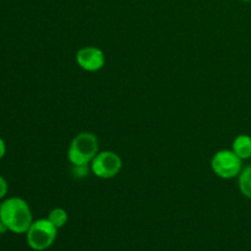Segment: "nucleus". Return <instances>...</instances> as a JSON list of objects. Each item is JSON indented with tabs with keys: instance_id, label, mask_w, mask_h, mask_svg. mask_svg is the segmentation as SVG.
I'll use <instances>...</instances> for the list:
<instances>
[{
	"instance_id": "obj_1",
	"label": "nucleus",
	"mask_w": 251,
	"mask_h": 251,
	"mask_svg": "<svg viewBox=\"0 0 251 251\" xmlns=\"http://www.w3.org/2000/svg\"><path fill=\"white\" fill-rule=\"evenodd\" d=\"M0 220L15 234H26L33 222L31 207L21 198H10L0 203Z\"/></svg>"
},
{
	"instance_id": "obj_2",
	"label": "nucleus",
	"mask_w": 251,
	"mask_h": 251,
	"mask_svg": "<svg viewBox=\"0 0 251 251\" xmlns=\"http://www.w3.org/2000/svg\"><path fill=\"white\" fill-rule=\"evenodd\" d=\"M100 152V141L97 135L82 131L76 135L68 149V159L73 166H90Z\"/></svg>"
},
{
	"instance_id": "obj_3",
	"label": "nucleus",
	"mask_w": 251,
	"mask_h": 251,
	"mask_svg": "<svg viewBox=\"0 0 251 251\" xmlns=\"http://www.w3.org/2000/svg\"><path fill=\"white\" fill-rule=\"evenodd\" d=\"M58 237V228L48 218L33 221L26 232V242L34 251H44L51 247Z\"/></svg>"
},
{
	"instance_id": "obj_4",
	"label": "nucleus",
	"mask_w": 251,
	"mask_h": 251,
	"mask_svg": "<svg viewBox=\"0 0 251 251\" xmlns=\"http://www.w3.org/2000/svg\"><path fill=\"white\" fill-rule=\"evenodd\" d=\"M211 169L218 178L229 180L239 176L243 171V159L233 150H220L211 159Z\"/></svg>"
},
{
	"instance_id": "obj_5",
	"label": "nucleus",
	"mask_w": 251,
	"mask_h": 251,
	"mask_svg": "<svg viewBox=\"0 0 251 251\" xmlns=\"http://www.w3.org/2000/svg\"><path fill=\"white\" fill-rule=\"evenodd\" d=\"M90 168L97 178L112 179L122 171L123 159L114 151H100L91 162Z\"/></svg>"
},
{
	"instance_id": "obj_6",
	"label": "nucleus",
	"mask_w": 251,
	"mask_h": 251,
	"mask_svg": "<svg viewBox=\"0 0 251 251\" xmlns=\"http://www.w3.org/2000/svg\"><path fill=\"white\" fill-rule=\"evenodd\" d=\"M76 63L87 73H97L105 65V54L98 47H82L76 53Z\"/></svg>"
},
{
	"instance_id": "obj_7",
	"label": "nucleus",
	"mask_w": 251,
	"mask_h": 251,
	"mask_svg": "<svg viewBox=\"0 0 251 251\" xmlns=\"http://www.w3.org/2000/svg\"><path fill=\"white\" fill-rule=\"evenodd\" d=\"M232 150L243 161L251 158V136L247 134L238 135L232 144Z\"/></svg>"
},
{
	"instance_id": "obj_8",
	"label": "nucleus",
	"mask_w": 251,
	"mask_h": 251,
	"mask_svg": "<svg viewBox=\"0 0 251 251\" xmlns=\"http://www.w3.org/2000/svg\"><path fill=\"white\" fill-rule=\"evenodd\" d=\"M238 185H239L240 193L251 200V166L245 167L240 172L238 176Z\"/></svg>"
},
{
	"instance_id": "obj_9",
	"label": "nucleus",
	"mask_w": 251,
	"mask_h": 251,
	"mask_svg": "<svg viewBox=\"0 0 251 251\" xmlns=\"http://www.w3.org/2000/svg\"><path fill=\"white\" fill-rule=\"evenodd\" d=\"M47 218H48V220L53 223L54 227H56L58 229H60V228H63L64 226L68 223L69 216H68V212H66L65 208L55 207L48 213V217Z\"/></svg>"
},
{
	"instance_id": "obj_10",
	"label": "nucleus",
	"mask_w": 251,
	"mask_h": 251,
	"mask_svg": "<svg viewBox=\"0 0 251 251\" xmlns=\"http://www.w3.org/2000/svg\"><path fill=\"white\" fill-rule=\"evenodd\" d=\"M90 172L91 168L88 166H73V174L77 179L86 178Z\"/></svg>"
},
{
	"instance_id": "obj_11",
	"label": "nucleus",
	"mask_w": 251,
	"mask_h": 251,
	"mask_svg": "<svg viewBox=\"0 0 251 251\" xmlns=\"http://www.w3.org/2000/svg\"><path fill=\"white\" fill-rule=\"evenodd\" d=\"M7 190H9V185H7V181L5 180L4 176H0V200L4 199L6 196Z\"/></svg>"
},
{
	"instance_id": "obj_12",
	"label": "nucleus",
	"mask_w": 251,
	"mask_h": 251,
	"mask_svg": "<svg viewBox=\"0 0 251 251\" xmlns=\"http://www.w3.org/2000/svg\"><path fill=\"white\" fill-rule=\"evenodd\" d=\"M5 153H6V144H5L4 140L0 137V159L4 158Z\"/></svg>"
},
{
	"instance_id": "obj_13",
	"label": "nucleus",
	"mask_w": 251,
	"mask_h": 251,
	"mask_svg": "<svg viewBox=\"0 0 251 251\" xmlns=\"http://www.w3.org/2000/svg\"><path fill=\"white\" fill-rule=\"evenodd\" d=\"M7 232V228L5 227V225L4 223H2V221L0 220V235H2V234H5V233Z\"/></svg>"
},
{
	"instance_id": "obj_14",
	"label": "nucleus",
	"mask_w": 251,
	"mask_h": 251,
	"mask_svg": "<svg viewBox=\"0 0 251 251\" xmlns=\"http://www.w3.org/2000/svg\"><path fill=\"white\" fill-rule=\"evenodd\" d=\"M242 1H244V2H250L251 0H242Z\"/></svg>"
}]
</instances>
